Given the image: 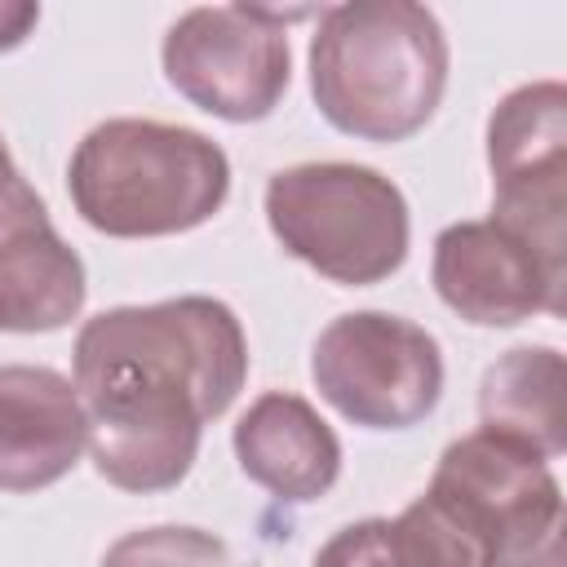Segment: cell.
Segmentation results:
<instances>
[{
  "label": "cell",
  "instance_id": "1",
  "mask_svg": "<svg viewBox=\"0 0 567 567\" xmlns=\"http://www.w3.org/2000/svg\"><path fill=\"white\" fill-rule=\"evenodd\" d=\"M248 381V337L217 297H168L93 315L75 337V394L97 474L120 492H168Z\"/></svg>",
  "mask_w": 567,
  "mask_h": 567
},
{
  "label": "cell",
  "instance_id": "2",
  "mask_svg": "<svg viewBox=\"0 0 567 567\" xmlns=\"http://www.w3.org/2000/svg\"><path fill=\"white\" fill-rule=\"evenodd\" d=\"M447 89V35L425 4L354 0L319 13L310 93L319 115L359 142H408Z\"/></svg>",
  "mask_w": 567,
  "mask_h": 567
},
{
  "label": "cell",
  "instance_id": "3",
  "mask_svg": "<svg viewBox=\"0 0 567 567\" xmlns=\"http://www.w3.org/2000/svg\"><path fill=\"white\" fill-rule=\"evenodd\" d=\"M75 213L111 239H159L204 226L230 195L226 151L186 124L102 120L66 164Z\"/></svg>",
  "mask_w": 567,
  "mask_h": 567
},
{
  "label": "cell",
  "instance_id": "4",
  "mask_svg": "<svg viewBox=\"0 0 567 567\" xmlns=\"http://www.w3.org/2000/svg\"><path fill=\"white\" fill-rule=\"evenodd\" d=\"M266 221L288 257L341 288H372L408 261V199L368 164L315 159L279 168L266 182Z\"/></svg>",
  "mask_w": 567,
  "mask_h": 567
},
{
  "label": "cell",
  "instance_id": "5",
  "mask_svg": "<svg viewBox=\"0 0 567 567\" xmlns=\"http://www.w3.org/2000/svg\"><path fill=\"white\" fill-rule=\"evenodd\" d=\"M487 567H563V487L527 447L474 430L443 447L425 487Z\"/></svg>",
  "mask_w": 567,
  "mask_h": 567
},
{
  "label": "cell",
  "instance_id": "6",
  "mask_svg": "<svg viewBox=\"0 0 567 567\" xmlns=\"http://www.w3.org/2000/svg\"><path fill=\"white\" fill-rule=\"evenodd\" d=\"M310 377L323 403L363 430H408L425 421L443 394L439 341L390 310L337 315L315 350Z\"/></svg>",
  "mask_w": 567,
  "mask_h": 567
},
{
  "label": "cell",
  "instance_id": "7",
  "mask_svg": "<svg viewBox=\"0 0 567 567\" xmlns=\"http://www.w3.org/2000/svg\"><path fill=\"white\" fill-rule=\"evenodd\" d=\"M306 9H248V4H204L186 9L164 35V75L199 111L226 124L266 120L288 93L292 53L288 22Z\"/></svg>",
  "mask_w": 567,
  "mask_h": 567
},
{
  "label": "cell",
  "instance_id": "8",
  "mask_svg": "<svg viewBox=\"0 0 567 567\" xmlns=\"http://www.w3.org/2000/svg\"><path fill=\"white\" fill-rule=\"evenodd\" d=\"M492 217L567 261V89L532 80L487 120Z\"/></svg>",
  "mask_w": 567,
  "mask_h": 567
},
{
  "label": "cell",
  "instance_id": "9",
  "mask_svg": "<svg viewBox=\"0 0 567 567\" xmlns=\"http://www.w3.org/2000/svg\"><path fill=\"white\" fill-rule=\"evenodd\" d=\"M434 292L478 328H514L532 315H563L567 261L540 252L496 217L443 226L430 261Z\"/></svg>",
  "mask_w": 567,
  "mask_h": 567
},
{
  "label": "cell",
  "instance_id": "10",
  "mask_svg": "<svg viewBox=\"0 0 567 567\" xmlns=\"http://www.w3.org/2000/svg\"><path fill=\"white\" fill-rule=\"evenodd\" d=\"M89 447L71 377L44 363H0V492H40L66 478Z\"/></svg>",
  "mask_w": 567,
  "mask_h": 567
},
{
  "label": "cell",
  "instance_id": "11",
  "mask_svg": "<svg viewBox=\"0 0 567 567\" xmlns=\"http://www.w3.org/2000/svg\"><path fill=\"white\" fill-rule=\"evenodd\" d=\"M235 461L284 505L319 501L341 474V439L315 412L310 399L288 390H266L235 421Z\"/></svg>",
  "mask_w": 567,
  "mask_h": 567
},
{
  "label": "cell",
  "instance_id": "12",
  "mask_svg": "<svg viewBox=\"0 0 567 567\" xmlns=\"http://www.w3.org/2000/svg\"><path fill=\"white\" fill-rule=\"evenodd\" d=\"M84 261L49 217L0 239V332H58L84 310Z\"/></svg>",
  "mask_w": 567,
  "mask_h": 567
},
{
  "label": "cell",
  "instance_id": "13",
  "mask_svg": "<svg viewBox=\"0 0 567 567\" xmlns=\"http://www.w3.org/2000/svg\"><path fill=\"white\" fill-rule=\"evenodd\" d=\"M563 354L554 346H514L505 350L478 385V430L501 434L527 447L540 461L567 452V421H563Z\"/></svg>",
  "mask_w": 567,
  "mask_h": 567
},
{
  "label": "cell",
  "instance_id": "14",
  "mask_svg": "<svg viewBox=\"0 0 567 567\" xmlns=\"http://www.w3.org/2000/svg\"><path fill=\"white\" fill-rule=\"evenodd\" d=\"M102 567H257V563L204 527L159 523V527L124 532L115 545H106Z\"/></svg>",
  "mask_w": 567,
  "mask_h": 567
},
{
  "label": "cell",
  "instance_id": "15",
  "mask_svg": "<svg viewBox=\"0 0 567 567\" xmlns=\"http://www.w3.org/2000/svg\"><path fill=\"white\" fill-rule=\"evenodd\" d=\"M310 567H403L390 518H359L332 532Z\"/></svg>",
  "mask_w": 567,
  "mask_h": 567
},
{
  "label": "cell",
  "instance_id": "16",
  "mask_svg": "<svg viewBox=\"0 0 567 567\" xmlns=\"http://www.w3.org/2000/svg\"><path fill=\"white\" fill-rule=\"evenodd\" d=\"M40 217H49V208L35 195V186L18 173V164H13V155L4 146V137H0V239L22 230V226H31V221H40Z\"/></svg>",
  "mask_w": 567,
  "mask_h": 567
},
{
  "label": "cell",
  "instance_id": "17",
  "mask_svg": "<svg viewBox=\"0 0 567 567\" xmlns=\"http://www.w3.org/2000/svg\"><path fill=\"white\" fill-rule=\"evenodd\" d=\"M40 22V4H27V0H0V53L18 49L31 27Z\"/></svg>",
  "mask_w": 567,
  "mask_h": 567
}]
</instances>
